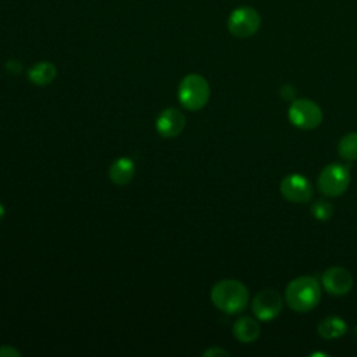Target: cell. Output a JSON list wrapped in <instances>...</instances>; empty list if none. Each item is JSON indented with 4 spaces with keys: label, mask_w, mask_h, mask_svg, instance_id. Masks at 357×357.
<instances>
[{
    "label": "cell",
    "mask_w": 357,
    "mask_h": 357,
    "mask_svg": "<svg viewBox=\"0 0 357 357\" xmlns=\"http://www.w3.org/2000/svg\"><path fill=\"white\" fill-rule=\"evenodd\" d=\"M213 305L225 314L243 312L250 301V293L244 283L236 279H223L211 290Z\"/></svg>",
    "instance_id": "1"
},
{
    "label": "cell",
    "mask_w": 357,
    "mask_h": 357,
    "mask_svg": "<svg viewBox=\"0 0 357 357\" xmlns=\"http://www.w3.org/2000/svg\"><path fill=\"white\" fill-rule=\"evenodd\" d=\"M321 286L312 276L294 278L284 290L286 304L296 312H308L314 310L321 300Z\"/></svg>",
    "instance_id": "2"
},
{
    "label": "cell",
    "mask_w": 357,
    "mask_h": 357,
    "mask_svg": "<svg viewBox=\"0 0 357 357\" xmlns=\"http://www.w3.org/2000/svg\"><path fill=\"white\" fill-rule=\"evenodd\" d=\"M209 96V84L199 74L192 73L185 75L178 85V100L187 110H201L208 103Z\"/></svg>",
    "instance_id": "3"
},
{
    "label": "cell",
    "mask_w": 357,
    "mask_h": 357,
    "mask_svg": "<svg viewBox=\"0 0 357 357\" xmlns=\"http://www.w3.org/2000/svg\"><path fill=\"white\" fill-rule=\"evenodd\" d=\"M350 178V170L344 165L329 163L321 170L317 187L325 197H339L349 188Z\"/></svg>",
    "instance_id": "4"
},
{
    "label": "cell",
    "mask_w": 357,
    "mask_h": 357,
    "mask_svg": "<svg viewBox=\"0 0 357 357\" xmlns=\"http://www.w3.org/2000/svg\"><path fill=\"white\" fill-rule=\"evenodd\" d=\"M289 121L301 130H314L317 128L324 119L321 107L308 98L291 100L287 110Z\"/></svg>",
    "instance_id": "5"
},
{
    "label": "cell",
    "mask_w": 357,
    "mask_h": 357,
    "mask_svg": "<svg viewBox=\"0 0 357 357\" xmlns=\"http://www.w3.org/2000/svg\"><path fill=\"white\" fill-rule=\"evenodd\" d=\"M261 25L259 13L250 6H240L234 8L227 18L229 32L240 39H245L257 33Z\"/></svg>",
    "instance_id": "6"
},
{
    "label": "cell",
    "mask_w": 357,
    "mask_h": 357,
    "mask_svg": "<svg viewBox=\"0 0 357 357\" xmlns=\"http://www.w3.org/2000/svg\"><path fill=\"white\" fill-rule=\"evenodd\" d=\"M280 192L283 198L293 204H307L311 201L314 190L310 180L298 173L287 174L280 183Z\"/></svg>",
    "instance_id": "7"
},
{
    "label": "cell",
    "mask_w": 357,
    "mask_h": 357,
    "mask_svg": "<svg viewBox=\"0 0 357 357\" xmlns=\"http://www.w3.org/2000/svg\"><path fill=\"white\" fill-rule=\"evenodd\" d=\"M282 296L273 289H264L255 294L251 303L254 315L259 321H271L282 311Z\"/></svg>",
    "instance_id": "8"
},
{
    "label": "cell",
    "mask_w": 357,
    "mask_h": 357,
    "mask_svg": "<svg viewBox=\"0 0 357 357\" xmlns=\"http://www.w3.org/2000/svg\"><path fill=\"white\" fill-rule=\"evenodd\" d=\"M326 293L332 296H344L353 287V276L343 266H329L321 278Z\"/></svg>",
    "instance_id": "9"
},
{
    "label": "cell",
    "mask_w": 357,
    "mask_h": 357,
    "mask_svg": "<svg viewBox=\"0 0 357 357\" xmlns=\"http://www.w3.org/2000/svg\"><path fill=\"white\" fill-rule=\"evenodd\" d=\"M185 127L184 114L176 107H167L156 119V130L162 137H177Z\"/></svg>",
    "instance_id": "10"
},
{
    "label": "cell",
    "mask_w": 357,
    "mask_h": 357,
    "mask_svg": "<svg viewBox=\"0 0 357 357\" xmlns=\"http://www.w3.org/2000/svg\"><path fill=\"white\" fill-rule=\"evenodd\" d=\"M261 332L258 321L251 317H240L233 325V336L241 343H251L258 339Z\"/></svg>",
    "instance_id": "11"
},
{
    "label": "cell",
    "mask_w": 357,
    "mask_h": 357,
    "mask_svg": "<svg viewBox=\"0 0 357 357\" xmlns=\"http://www.w3.org/2000/svg\"><path fill=\"white\" fill-rule=\"evenodd\" d=\"M134 173H135V165L128 158L116 159L109 169V177L117 185L128 184L132 180Z\"/></svg>",
    "instance_id": "12"
},
{
    "label": "cell",
    "mask_w": 357,
    "mask_h": 357,
    "mask_svg": "<svg viewBox=\"0 0 357 357\" xmlns=\"http://www.w3.org/2000/svg\"><path fill=\"white\" fill-rule=\"evenodd\" d=\"M56 75L57 70L50 61H39L28 70V79L38 86L50 84L56 78Z\"/></svg>",
    "instance_id": "13"
},
{
    "label": "cell",
    "mask_w": 357,
    "mask_h": 357,
    "mask_svg": "<svg viewBox=\"0 0 357 357\" xmlns=\"http://www.w3.org/2000/svg\"><path fill=\"white\" fill-rule=\"evenodd\" d=\"M317 329H318V333L321 337L332 340V339L342 337L347 331V325L340 317L331 315V317H326L325 319H322L318 324Z\"/></svg>",
    "instance_id": "14"
},
{
    "label": "cell",
    "mask_w": 357,
    "mask_h": 357,
    "mask_svg": "<svg viewBox=\"0 0 357 357\" xmlns=\"http://www.w3.org/2000/svg\"><path fill=\"white\" fill-rule=\"evenodd\" d=\"M337 153L344 160H357V132L343 135L337 144Z\"/></svg>",
    "instance_id": "15"
},
{
    "label": "cell",
    "mask_w": 357,
    "mask_h": 357,
    "mask_svg": "<svg viewBox=\"0 0 357 357\" xmlns=\"http://www.w3.org/2000/svg\"><path fill=\"white\" fill-rule=\"evenodd\" d=\"M335 209L333 205L326 199H317L311 205V215L318 220H328L332 218Z\"/></svg>",
    "instance_id": "16"
},
{
    "label": "cell",
    "mask_w": 357,
    "mask_h": 357,
    "mask_svg": "<svg viewBox=\"0 0 357 357\" xmlns=\"http://www.w3.org/2000/svg\"><path fill=\"white\" fill-rule=\"evenodd\" d=\"M280 96L284 100H294L296 99V88L291 84H284L280 88Z\"/></svg>",
    "instance_id": "17"
},
{
    "label": "cell",
    "mask_w": 357,
    "mask_h": 357,
    "mask_svg": "<svg viewBox=\"0 0 357 357\" xmlns=\"http://www.w3.org/2000/svg\"><path fill=\"white\" fill-rule=\"evenodd\" d=\"M202 356H205V357H216V356H226V357H229L230 354H229V351H226V350H223V349L215 346V347H211V349L205 350V351L202 353Z\"/></svg>",
    "instance_id": "18"
},
{
    "label": "cell",
    "mask_w": 357,
    "mask_h": 357,
    "mask_svg": "<svg viewBox=\"0 0 357 357\" xmlns=\"http://www.w3.org/2000/svg\"><path fill=\"white\" fill-rule=\"evenodd\" d=\"M21 353L13 346H0V357H18Z\"/></svg>",
    "instance_id": "19"
},
{
    "label": "cell",
    "mask_w": 357,
    "mask_h": 357,
    "mask_svg": "<svg viewBox=\"0 0 357 357\" xmlns=\"http://www.w3.org/2000/svg\"><path fill=\"white\" fill-rule=\"evenodd\" d=\"M311 356H324L325 357V356H329V354H326V353H312Z\"/></svg>",
    "instance_id": "20"
},
{
    "label": "cell",
    "mask_w": 357,
    "mask_h": 357,
    "mask_svg": "<svg viewBox=\"0 0 357 357\" xmlns=\"http://www.w3.org/2000/svg\"><path fill=\"white\" fill-rule=\"evenodd\" d=\"M354 335H356V336H357V326H356V328H354Z\"/></svg>",
    "instance_id": "21"
}]
</instances>
